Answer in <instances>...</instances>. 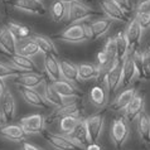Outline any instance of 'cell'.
Segmentation results:
<instances>
[{"label": "cell", "mask_w": 150, "mask_h": 150, "mask_svg": "<svg viewBox=\"0 0 150 150\" xmlns=\"http://www.w3.org/2000/svg\"><path fill=\"white\" fill-rule=\"evenodd\" d=\"M19 125L28 135L42 134L45 130V117L42 114H32L20 119Z\"/></svg>", "instance_id": "obj_4"}, {"label": "cell", "mask_w": 150, "mask_h": 150, "mask_svg": "<svg viewBox=\"0 0 150 150\" xmlns=\"http://www.w3.org/2000/svg\"><path fill=\"white\" fill-rule=\"evenodd\" d=\"M68 136L81 150H85V148L91 143L88 137V132H87V129H86L85 120H81V122L77 125V127Z\"/></svg>", "instance_id": "obj_23"}, {"label": "cell", "mask_w": 150, "mask_h": 150, "mask_svg": "<svg viewBox=\"0 0 150 150\" xmlns=\"http://www.w3.org/2000/svg\"><path fill=\"white\" fill-rule=\"evenodd\" d=\"M0 32H1V29H0Z\"/></svg>", "instance_id": "obj_49"}, {"label": "cell", "mask_w": 150, "mask_h": 150, "mask_svg": "<svg viewBox=\"0 0 150 150\" xmlns=\"http://www.w3.org/2000/svg\"><path fill=\"white\" fill-rule=\"evenodd\" d=\"M137 77V69L136 66L134 63L131 54L129 53L122 59V78H121V85L120 86H127L131 82L135 81V78Z\"/></svg>", "instance_id": "obj_22"}, {"label": "cell", "mask_w": 150, "mask_h": 150, "mask_svg": "<svg viewBox=\"0 0 150 150\" xmlns=\"http://www.w3.org/2000/svg\"><path fill=\"white\" fill-rule=\"evenodd\" d=\"M110 136L114 145L117 149H121L130 136V126L125 117H117L111 125Z\"/></svg>", "instance_id": "obj_2"}, {"label": "cell", "mask_w": 150, "mask_h": 150, "mask_svg": "<svg viewBox=\"0 0 150 150\" xmlns=\"http://www.w3.org/2000/svg\"><path fill=\"white\" fill-rule=\"evenodd\" d=\"M88 100L95 107L103 109L109 103V91L105 85H96L90 90Z\"/></svg>", "instance_id": "obj_18"}, {"label": "cell", "mask_w": 150, "mask_h": 150, "mask_svg": "<svg viewBox=\"0 0 150 150\" xmlns=\"http://www.w3.org/2000/svg\"><path fill=\"white\" fill-rule=\"evenodd\" d=\"M20 72H18L15 68H13L9 64H5V63H0V78H6L9 77H16Z\"/></svg>", "instance_id": "obj_40"}, {"label": "cell", "mask_w": 150, "mask_h": 150, "mask_svg": "<svg viewBox=\"0 0 150 150\" xmlns=\"http://www.w3.org/2000/svg\"><path fill=\"white\" fill-rule=\"evenodd\" d=\"M103 51L106 52V54L110 57V59L112 62H115L117 59V49H116V42H115V37L112 38H109L103 47Z\"/></svg>", "instance_id": "obj_38"}, {"label": "cell", "mask_w": 150, "mask_h": 150, "mask_svg": "<svg viewBox=\"0 0 150 150\" xmlns=\"http://www.w3.org/2000/svg\"><path fill=\"white\" fill-rule=\"evenodd\" d=\"M96 59H97V67L101 69V72H102V71H105V72H106V71L112 66V63H114V62L110 59V57L106 54L105 51L98 52Z\"/></svg>", "instance_id": "obj_37"}, {"label": "cell", "mask_w": 150, "mask_h": 150, "mask_svg": "<svg viewBox=\"0 0 150 150\" xmlns=\"http://www.w3.org/2000/svg\"><path fill=\"white\" fill-rule=\"evenodd\" d=\"M124 33L129 42V45H130V52L137 49V47H139V44L141 42V37H143V29H141V27L137 24L135 19H131L130 22L127 23V27Z\"/></svg>", "instance_id": "obj_16"}, {"label": "cell", "mask_w": 150, "mask_h": 150, "mask_svg": "<svg viewBox=\"0 0 150 150\" xmlns=\"http://www.w3.org/2000/svg\"><path fill=\"white\" fill-rule=\"evenodd\" d=\"M111 1H114L116 5L120 6L121 9L129 15V13L131 11V3L130 0H111Z\"/></svg>", "instance_id": "obj_41"}, {"label": "cell", "mask_w": 150, "mask_h": 150, "mask_svg": "<svg viewBox=\"0 0 150 150\" xmlns=\"http://www.w3.org/2000/svg\"><path fill=\"white\" fill-rule=\"evenodd\" d=\"M0 136L10 141L23 143L28 137V134L19 124H4L0 126Z\"/></svg>", "instance_id": "obj_13"}, {"label": "cell", "mask_w": 150, "mask_h": 150, "mask_svg": "<svg viewBox=\"0 0 150 150\" xmlns=\"http://www.w3.org/2000/svg\"><path fill=\"white\" fill-rule=\"evenodd\" d=\"M43 136L45 137V140L48 141V144L54 150H81L72 140L69 139L68 135L43 131Z\"/></svg>", "instance_id": "obj_5"}, {"label": "cell", "mask_w": 150, "mask_h": 150, "mask_svg": "<svg viewBox=\"0 0 150 150\" xmlns=\"http://www.w3.org/2000/svg\"><path fill=\"white\" fill-rule=\"evenodd\" d=\"M9 61L11 63V67L15 68L20 73H24V72H37V69H38L35 62L33 61L32 58L20 56V54H18V53L10 56Z\"/></svg>", "instance_id": "obj_20"}, {"label": "cell", "mask_w": 150, "mask_h": 150, "mask_svg": "<svg viewBox=\"0 0 150 150\" xmlns=\"http://www.w3.org/2000/svg\"><path fill=\"white\" fill-rule=\"evenodd\" d=\"M101 11L111 20H119V22H127L129 16L120 6H117L111 0H100Z\"/></svg>", "instance_id": "obj_14"}, {"label": "cell", "mask_w": 150, "mask_h": 150, "mask_svg": "<svg viewBox=\"0 0 150 150\" xmlns=\"http://www.w3.org/2000/svg\"><path fill=\"white\" fill-rule=\"evenodd\" d=\"M6 82L4 78H0V102H1V100L4 97V95L6 92Z\"/></svg>", "instance_id": "obj_45"}, {"label": "cell", "mask_w": 150, "mask_h": 150, "mask_svg": "<svg viewBox=\"0 0 150 150\" xmlns=\"http://www.w3.org/2000/svg\"><path fill=\"white\" fill-rule=\"evenodd\" d=\"M67 11H68V5L59 1V0H56L51 6V16L56 23H61L63 20H66Z\"/></svg>", "instance_id": "obj_34"}, {"label": "cell", "mask_w": 150, "mask_h": 150, "mask_svg": "<svg viewBox=\"0 0 150 150\" xmlns=\"http://www.w3.org/2000/svg\"><path fill=\"white\" fill-rule=\"evenodd\" d=\"M81 119L80 116H74V115H68V116H64V117H61L59 119V134H63V135H69L74 129L77 127V125L81 122Z\"/></svg>", "instance_id": "obj_31"}, {"label": "cell", "mask_w": 150, "mask_h": 150, "mask_svg": "<svg viewBox=\"0 0 150 150\" xmlns=\"http://www.w3.org/2000/svg\"><path fill=\"white\" fill-rule=\"evenodd\" d=\"M0 114H1L3 124L13 121L16 116V102L10 90H6L1 102H0Z\"/></svg>", "instance_id": "obj_8"}, {"label": "cell", "mask_w": 150, "mask_h": 150, "mask_svg": "<svg viewBox=\"0 0 150 150\" xmlns=\"http://www.w3.org/2000/svg\"><path fill=\"white\" fill-rule=\"evenodd\" d=\"M141 71H143V80H150V45L143 52V62H141Z\"/></svg>", "instance_id": "obj_36"}, {"label": "cell", "mask_w": 150, "mask_h": 150, "mask_svg": "<svg viewBox=\"0 0 150 150\" xmlns=\"http://www.w3.org/2000/svg\"><path fill=\"white\" fill-rule=\"evenodd\" d=\"M43 97L47 101V103L49 106H54V107H59L62 106L64 102H67L66 100L62 98V96L57 92L53 87L51 81H45L43 85Z\"/></svg>", "instance_id": "obj_26"}, {"label": "cell", "mask_w": 150, "mask_h": 150, "mask_svg": "<svg viewBox=\"0 0 150 150\" xmlns=\"http://www.w3.org/2000/svg\"><path fill=\"white\" fill-rule=\"evenodd\" d=\"M137 122H136V129L139 132L140 139L146 144H150V117L145 111L137 116Z\"/></svg>", "instance_id": "obj_28"}, {"label": "cell", "mask_w": 150, "mask_h": 150, "mask_svg": "<svg viewBox=\"0 0 150 150\" xmlns=\"http://www.w3.org/2000/svg\"><path fill=\"white\" fill-rule=\"evenodd\" d=\"M32 39L37 43L40 53H43L44 56H54V57H58V49L56 47L54 42L49 38V37L42 35V34H34V35L32 37Z\"/></svg>", "instance_id": "obj_24"}, {"label": "cell", "mask_w": 150, "mask_h": 150, "mask_svg": "<svg viewBox=\"0 0 150 150\" xmlns=\"http://www.w3.org/2000/svg\"><path fill=\"white\" fill-rule=\"evenodd\" d=\"M59 67H61V74H62V80L68 81L73 85L80 82L78 78V66L72 63L67 59H61L59 61Z\"/></svg>", "instance_id": "obj_25"}, {"label": "cell", "mask_w": 150, "mask_h": 150, "mask_svg": "<svg viewBox=\"0 0 150 150\" xmlns=\"http://www.w3.org/2000/svg\"><path fill=\"white\" fill-rule=\"evenodd\" d=\"M80 112H81L80 98L72 100V101H67L62 106L56 107V110L48 116V120H45V124L49 122V121L53 122L54 120H59L61 117H64V116H68V115L80 116Z\"/></svg>", "instance_id": "obj_7"}, {"label": "cell", "mask_w": 150, "mask_h": 150, "mask_svg": "<svg viewBox=\"0 0 150 150\" xmlns=\"http://www.w3.org/2000/svg\"><path fill=\"white\" fill-rule=\"evenodd\" d=\"M125 111V119L129 122H132L137 119L141 112L145 111V97L141 93H136L135 97L131 100V102L127 105Z\"/></svg>", "instance_id": "obj_15"}, {"label": "cell", "mask_w": 150, "mask_h": 150, "mask_svg": "<svg viewBox=\"0 0 150 150\" xmlns=\"http://www.w3.org/2000/svg\"><path fill=\"white\" fill-rule=\"evenodd\" d=\"M101 76V69L92 63H82L78 66V78L80 81L97 80Z\"/></svg>", "instance_id": "obj_29"}, {"label": "cell", "mask_w": 150, "mask_h": 150, "mask_svg": "<svg viewBox=\"0 0 150 150\" xmlns=\"http://www.w3.org/2000/svg\"><path fill=\"white\" fill-rule=\"evenodd\" d=\"M43 66L45 74L48 77V81L56 82L62 80V74H61V67H59V61L54 56H44L43 59Z\"/></svg>", "instance_id": "obj_21"}, {"label": "cell", "mask_w": 150, "mask_h": 150, "mask_svg": "<svg viewBox=\"0 0 150 150\" xmlns=\"http://www.w3.org/2000/svg\"><path fill=\"white\" fill-rule=\"evenodd\" d=\"M20 150H45L40 146H37V145L32 144V143H28V141H23L22 143V149Z\"/></svg>", "instance_id": "obj_44"}, {"label": "cell", "mask_w": 150, "mask_h": 150, "mask_svg": "<svg viewBox=\"0 0 150 150\" xmlns=\"http://www.w3.org/2000/svg\"><path fill=\"white\" fill-rule=\"evenodd\" d=\"M3 125V119H1V114H0V126Z\"/></svg>", "instance_id": "obj_48"}, {"label": "cell", "mask_w": 150, "mask_h": 150, "mask_svg": "<svg viewBox=\"0 0 150 150\" xmlns=\"http://www.w3.org/2000/svg\"><path fill=\"white\" fill-rule=\"evenodd\" d=\"M150 11V0H141L136 5V13H144Z\"/></svg>", "instance_id": "obj_43"}, {"label": "cell", "mask_w": 150, "mask_h": 150, "mask_svg": "<svg viewBox=\"0 0 150 150\" xmlns=\"http://www.w3.org/2000/svg\"><path fill=\"white\" fill-rule=\"evenodd\" d=\"M137 93V91L135 87H131V88H127L122 91L121 93H119L116 96V98L114 100L111 107L115 111H120V110H125L127 107V105L131 102V100L135 97V95Z\"/></svg>", "instance_id": "obj_27"}, {"label": "cell", "mask_w": 150, "mask_h": 150, "mask_svg": "<svg viewBox=\"0 0 150 150\" xmlns=\"http://www.w3.org/2000/svg\"><path fill=\"white\" fill-rule=\"evenodd\" d=\"M10 5L34 15H44L47 11L42 0H10Z\"/></svg>", "instance_id": "obj_11"}, {"label": "cell", "mask_w": 150, "mask_h": 150, "mask_svg": "<svg viewBox=\"0 0 150 150\" xmlns=\"http://www.w3.org/2000/svg\"><path fill=\"white\" fill-rule=\"evenodd\" d=\"M18 90H19V93L22 96V98L28 103V105L37 107V109H44V110H47L51 107L47 103V101L44 100L43 95H42L38 90L24 88V87H18Z\"/></svg>", "instance_id": "obj_10"}, {"label": "cell", "mask_w": 150, "mask_h": 150, "mask_svg": "<svg viewBox=\"0 0 150 150\" xmlns=\"http://www.w3.org/2000/svg\"><path fill=\"white\" fill-rule=\"evenodd\" d=\"M16 49H18V40L14 38V35L8 28L1 29L0 32V51L8 57H10L15 54Z\"/></svg>", "instance_id": "obj_19"}, {"label": "cell", "mask_w": 150, "mask_h": 150, "mask_svg": "<svg viewBox=\"0 0 150 150\" xmlns=\"http://www.w3.org/2000/svg\"><path fill=\"white\" fill-rule=\"evenodd\" d=\"M122 78V61L116 59L112 66L105 72L103 76V85L109 91V93H115L121 85Z\"/></svg>", "instance_id": "obj_3"}, {"label": "cell", "mask_w": 150, "mask_h": 150, "mask_svg": "<svg viewBox=\"0 0 150 150\" xmlns=\"http://www.w3.org/2000/svg\"><path fill=\"white\" fill-rule=\"evenodd\" d=\"M137 24L141 27L143 30L150 29V11H144V13H136L134 18Z\"/></svg>", "instance_id": "obj_39"}, {"label": "cell", "mask_w": 150, "mask_h": 150, "mask_svg": "<svg viewBox=\"0 0 150 150\" xmlns=\"http://www.w3.org/2000/svg\"><path fill=\"white\" fill-rule=\"evenodd\" d=\"M59 1L67 4V5H69V4H73V3H77V1H81V0H59Z\"/></svg>", "instance_id": "obj_47"}, {"label": "cell", "mask_w": 150, "mask_h": 150, "mask_svg": "<svg viewBox=\"0 0 150 150\" xmlns=\"http://www.w3.org/2000/svg\"><path fill=\"white\" fill-rule=\"evenodd\" d=\"M16 53L20 56L28 57V58H33L35 56H38L40 51L38 48V45L32 38H28L25 40H22L20 43H18V49H16Z\"/></svg>", "instance_id": "obj_30"}, {"label": "cell", "mask_w": 150, "mask_h": 150, "mask_svg": "<svg viewBox=\"0 0 150 150\" xmlns=\"http://www.w3.org/2000/svg\"><path fill=\"white\" fill-rule=\"evenodd\" d=\"M82 28H83V33H85V38L86 40H95V35H93V30L91 24L88 23H82Z\"/></svg>", "instance_id": "obj_42"}, {"label": "cell", "mask_w": 150, "mask_h": 150, "mask_svg": "<svg viewBox=\"0 0 150 150\" xmlns=\"http://www.w3.org/2000/svg\"><path fill=\"white\" fill-rule=\"evenodd\" d=\"M6 28L9 29L10 33L14 35V38L18 42L28 39L32 34V30L29 27L23 25V24H19V23H15V22H9Z\"/></svg>", "instance_id": "obj_32"}, {"label": "cell", "mask_w": 150, "mask_h": 150, "mask_svg": "<svg viewBox=\"0 0 150 150\" xmlns=\"http://www.w3.org/2000/svg\"><path fill=\"white\" fill-rule=\"evenodd\" d=\"M103 115L101 114H95L88 116L87 119H85L86 129L88 132V137L91 143H97L101 137L102 130H103Z\"/></svg>", "instance_id": "obj_9"}, {"label": "cell", "mask_w": 150, "mask_h": 150, "mask_svg": "<svg viewBox=\"0 0 150 150\" xmlns=\"http://www.w3.org/2000/svg\"><path fill=\"white\" fill-rule=\"evenodd\" d=\"M52 85L57 92L62 96V98L66 100V101H72V100H76V98H81L82 96V92L77 88L76 85H73V83H71L68 81L59 80V81L52 82Z\"/></svg>", "instance_id": "obj_12"}, {"label": "cell", "mask_w": 150, "mask_h": 150, "mask_svg": "<svg viewBox=\"0 0 150 150\" xmlns=\"http://www.w3.org/2000/svg\"><path fill=\"white\" fill-rule=\"evenodd\" d=\"M111 25H112V20L109 18H102V19L95 20V22L91 23V27H92V30H93V35H95V40L101 38L102 35H105L111 29Z\"/></svg>", "instance_id": "obj_33"}, {"label": "cell", "mask_w": 150, "mask_h": 150, "mask_svg": "<svg viewBox=\"0 0 150 150\" xmlns=\"http://www.w3.org/2000/svg\"><path fill=\"white\" fill-rule=\"evenodd\" d=\"M85 150H102V146L101 145H98L97 143H90L85 148Z\"/></svg>", "instance_id": "obj_46"}, {"label": "cell", "mask_w": 150, "mask_h": 150, "mask_svg": "<svg viewBox=\"0 0 150 150\" xmlns=\"http://www.w3.org/2000/svg\"><path fill=\"white\" fill-rule=\"evenodd\" d=\"M45 81H47L45 77L38 72H24L19 73L16 77H14L15 85L18 87H24V88L38 90L40 86L44 85Z\"/></svg>", "instance_id": "obj_6"}, {"label": "cell", "mask_w": 150, "mask_h": 150, "mask_svg": "<svg viewBox=\"0 0 150 150\" xmlns=\"http://www.w3.org/2000/svg\"><path fill=\"white\" fill-rule=\"evenodd\" d=\"M101 13L102 11L95 10L91 6L86 5V4L77 1V3H73V4H69L68 5V11H67V18H66V20L71 24H77L86 19L92 18V16L101 15Z\"/></svg>", "instance_id": "obj_1"}, {"label": "cell", "mask_w": 150, "mask_h": 150, "mask_svg": "<svg viewBox=\"0 0 150 150\" xmlns=\"http://www.w3.org/2000/svg\"><path fill=\"white\" fill-rule=\"evenodd\" d=\"M57 37L62 40L67 42V43H81V42L86 40L81 23L71 24L69 27L66 28L63 32H61Z\"/></svg>", "instance_id": "obj_17"}, {"label": "cell", "mask_w": 150, "mask_h": 150, "mask_svg": "<svg viewBox=\"0 0 150 150\" xmlns=\"http://www.w3.org/2000/svg\"><path fill=\"white\" fill-rule=\"evenodd\" d=\"M115 42H116V49H117V59L122 61L130 53V45H129V42L126 37H125V33L119 32L115 37Z\"/></svg>", "instance_id": "obj_35"}]
</instances>
